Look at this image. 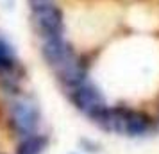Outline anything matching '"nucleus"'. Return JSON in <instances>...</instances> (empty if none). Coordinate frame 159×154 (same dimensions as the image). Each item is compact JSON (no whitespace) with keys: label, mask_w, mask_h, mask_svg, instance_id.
Returning a JSON list of instances; mask_svg holds the SVG:
<instances>
[{"label":"nucleus","mask_w":159,"mask_h":154,"mask_svg":"<svg viewBox=\"0 0 159 154\" xmlns=\"http://www.w3.org/2000/svg\"><path fill=\"white\" fill-rule=\"evenodd\" d=\"M127 118L129 110L125 108H104L93 117L95 124L100 125L104 131L118 133V134H127Z\"/></svg>","instance_id":"nucleus-5"},{"label":"nucleus","mask_w":159,"mask_h":154,"mask_svg":"<svg viewBox=\"0 0 159 154\" xmlns=\"http://www.w3.org/2000/svg\"><path fill=\"white\" fill-rule=\"evenodd\" d=\"M72 93V102L73 106L80 111V113H84L88 117L93 118L98 111H102L106 108V100H104V95H102L98 90L95 88L93 84H89V82H82L79 84L77 88L70 90Z\"/></svg>","instance_id":"nucleus-3"},{"label":"nucleus","mask_w":159,"mask_h":154,"mask_svg":"<svg viewBox=\"0 0 159 154\" xmlns=\"http://www.w3.org/2000/svg\"><path fill=\"white\" fill-rule=\"evenodd\" d=\"M32 7H39V6H45V4H52V0H30Z\"/></svg>","instance_id":"nucleus-9"},{"label":"nucleus","mask_w":159,"mask_h":154,"mask_svg":"<svg viewBox=\"0 0 159 154\" xmlns=\"http://www.w3.org/2000/svg\"><path fill=\"white\" fill-rule=\"evenodd\" d=\"M11 122L15 125L18 133H22L23 136L34 134L38 124H39V110L34 102H30L27 99L16 100L11 106Z\"/></svg>","instance_id":"nucleus-4"},{"label":"nucleus","mask_w":159,"mask_h":154,"mask_svg":"<svg viewBox=\"0 0 159 154\" xmlns=\"http://www.w3.org/2000/svg\"><path fill=\"white\" fill-rule=\"evenodd\" d=\"M150 129V117L143 111L129 110V118H127V134L129 136H139Z\"/></svg>","instance_id":"nucleus-6"},{"label":"nucleus","mask_w":159,"mask_h":154,"mask_svg":"<svg viewBox=\"0 0 159 154\" xmlns=\"http://www.w3.org/2000/svg\"><path fill=\"white\" fill-rule=\"evenodd\" d=\"M45 145H47V138L39 136V134H30L25 136L20 147H18V154H41Z\"/></svg>","instance_id":"nucleus-7"},{"label":"nucleus","mask_w":159,"mask_h":154,"mask_svg":"<svg viewBox=\"0 0 159 154\" xmlns=\"http://www.w3.org/2000/svg\"><path fill=\"white\" fill-rule=\"evenodd\" d=\"M15 54L13 49L9 47L4 40H0V73H7L15 68Z\"/></svg>","instance_id":"nucleus-8"},{"label":"nucleus","mask_w":159,"mask_h":154,"mask_svg":"<svg viewBox=\"0 0 159 154\" xmlns=\"http://www.w3.org/2000/svg\"><path fill=\"white\" fill-rule=\"evenodd\" d=\"M32 25L43 40L63 36V13L56 4L32 7Z\"/></svg>","instance_id":"nucleus-2"},{"label":"nucleus","mask_w":159,"mask_h":154,"mask_svg":"<svg viewBox=\"0 0 159 154\" xmlns=\"http://www.w3.org/2000/svg\"><path fill=\"white\" fill-rule=\"evenodd\" d=\"M43 58L52 70L56 72L57 79L68 90L77 88L86 81V68L82 66L79 58L75 56L68 41L63 36L48 38L43 41Z\"/></svg>","instance_id":"nucleus-1"}]
</instances>
